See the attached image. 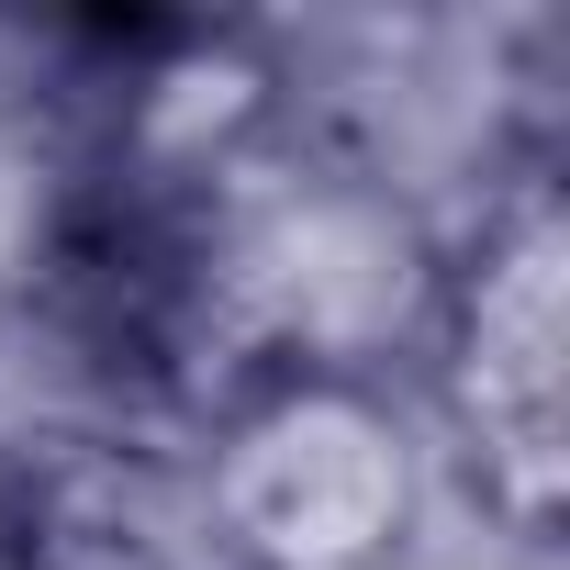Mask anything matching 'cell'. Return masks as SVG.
<instances>
[{
  "mask_svg": "<svg viewBox=\"0 0 570 570\" xmlns=\"http://www.w3.org/2000/svg\"><path fill=\"white\" fill-rule=\"evenodd\" d=\"M436 470L503 548H548L570 503V202L559 157H492L436 224V292L403 370Z\"/></svg>",
  "mask_w": 570,
  "mask_h": 570,
  "instance_id": "1",
  "label": "cell"
},
{
  "mask_svg": "<svg viewBox=\"0 0 570 570\" xmlns=\"http://www.w3.org/2000/svg\"><path fill=\"white\" fill-rule=\"evenodd\" d=\"M179 503L202 570H425L448 470L403 381L279 370L179 436Z\"/></svg>",
  "mask_w": 570,
  "mask_h": 570,
  "instance_id": "2",
  "label": "cell"
}]
</instances>
